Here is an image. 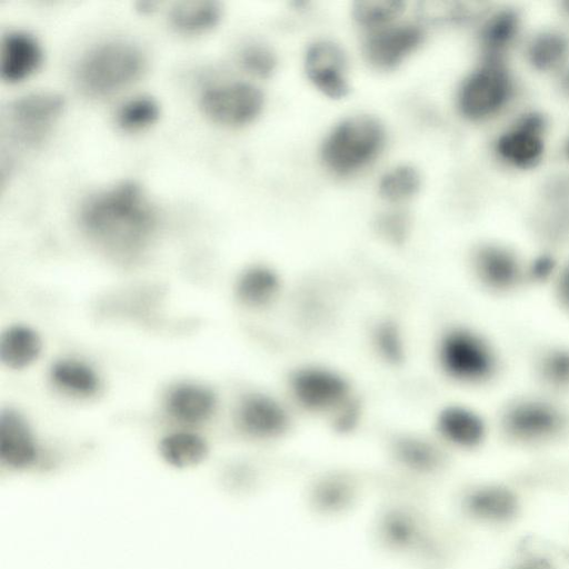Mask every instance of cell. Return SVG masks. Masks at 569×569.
<instances>
[{
  "mask_svg": "<svg viewBox=\"0 0 569 569\" xmlns=\"http://www.w3.org/2000/svg\"><path fill=\"white\" fill-rule=\"evenodd\" d=\"M86 231L119 258L138 253L156 227V212L140 187L123 182L91 198L83 207Z\"/></svg>",
  "mask_w": 569,
  "mask_h": 569,
  "instance_id": "cell-1",
  "label": "cell"
},
{
  "mask_svg": "<svg viewBox=\"0 0 569 569\" xmlns=\"http://www.w3.org/2000/svg\"><path fill=\"white\" fill-rule=\"evenodd\" d=\"M144 58L133 44L109 42L91 50L81 61L77 79L89 96L104 97L138 79Z\"/></svg>",
  "mask_w": 569,
  "mask_h": 569,
  "instance_id": "cell-2",
  "label": "cell"
},
{
  "mask_svg": "<svg viewBox=\"0 0 569 569\" xmlns=\"http://www.w3.org/2000/svg\"><path fill=\"white\" fill-rule=\"evenodd\" d=\"M442 371L467 385L491 379L498 369L497 353L479 332L467 327H452L440 338L437 349Z\"/></svg>",
  "mask_w": 569,
  "mask_h": 569,
  "instance_id": "cell-3",
  "label": "cell"
},
{
  "mask_svg": "<svg viewBox=\"0 0 569 569\" xmlns=\"http://www.w3.org/2000/svg\"><path fill=\"white\" fill-rule=\"evenodd\" d=\"M385 131L370 116H355L337 124L325 140L322 159L336 173H351L371 161L380 151Z\"/></svg>",
  "mask_w": 569,
  "mask_h": 569,
  "instance_id": "cell-4",
  "label": "cell"
},
{
  "mask_svg": "<svg viewBox=\"0 0 569 569\" xmlns=\"http://www.w3.org/2000/svg\"><path fill=\"white\" fill-rule=\"evenodd\" d=\"M566 425L562 409L541 397L517 398L500 415V427L505 435L521 442L549 440L559 435Z\"/></svg>",
  "mask_w": 569,
  "mask_h": 569,
  "instance_id": "cell-5",
  "label": "cell"
},
{
  "mask_svg": "<svg viewBox=\"0 0 569 569\" xmlns=\"http://www.w3.org/2000/svg\"><path fill=\"white\" fill-rule=\"evenodd\" d=\"M289 389L299 406L315 413L337 412L350 397L347 380L339 372L320 366L298 369L290 378Z\"/></svg>",
  "mask_w": 569,
  "mask_h": 569,
  "instance_id": "cell-6",
  "label": "cell"
},
{
  "mask_svg": "<svg viewBox=\"0 0 569 569\" xmlns=\"http://www.w3.org/2000/svg\"><path fill=\"white\" fill-rule=\"evenodd\" d=\"M512 92L506 69L490 62L471 73L459 91V108L470 119L487 118L499 111Z\"/></svg>",
  "mask_w": 569,
  "mask_h": 569,
  "instance_id": "cell-7",
  "label": "cell"
},
{
  "mask_svg": "<svg viewBox=\"0 0 569 569\" xmlns=\"http://www.w3.org/2000/svg\"><path fill=\"white\" fill-rule=\"evenodd\" d=\"M260 90L247 82H231L207 89L201 98L204 113L213 121L239 126L252 121L261 111Z\"/></svg>",
  "mask_w": 569,
  "mask_h": 569,
  "instance_id": "cell-8",
  "label": "cell"
},
{
  "mask_svg": "<svg viewBox=\"0 0 569 569\" xmlns=\"http://www.w3.org/2000/svg\"><path fill=\"white\" fill-rule=\"evenodd\" d=\"M475 278L481 287L495 293H508L529 279L528 270L511 250L487 244L472 258Z\"/></svg>",
  "mask_w": 569,
  "mask_h": 569,
  "instance_id": "cell-9",
  "label": "cell"
},
{
  "mask_svg": "<svg viewBox=\"0 0 569 569\" xmlns=\"http://www.w3.org/2000/svg\"><path fill=\"white\" fill-rule=\"evenodd\" d=\"M62 108L63 99L52 92H34L19 98L9 109L13 133L28 144L41 141Z\"/></svg>",
  "mask_w": 569,
  "mask_h": 569,
  "instance_id": "cell-10",
  "label": "cell"
},
{
  "mask_svg": "<svg viewBox=\"0 0 569 569\" xmlns=\"http://www.w3.org/2000/svg\"><path fill=\"white\" fill-rule=\"evenodd\" d=\"M305 67L310 81L326 96L339 99L347 94L346 59L333 42L311 44L306 52Z\"/></svg>",
  "mask_w": 569,
  "mask_h": 569,
  "instance_id": "cell-11",
  "label": "cell"
},
{
  "mask_svg": "<svg viewBox=\"0 0 569 569\" xmlns=\"http://www.w3.org/2000/svg\"><path fill=\"white\" fill-rule=\"evenodd\" d=\"M421 31L413 26L381 27L363 42L367 61L377 69H391L421 42Z\"/></svg>",
  "mask_w": 569,
  "mask_h": 569,
  "instance_id": "cell-12",
  "label": "cell"
},
{
  "mask_svg": "<svg viewBox=\"0 0 569 569\" xmlns=\"http://www.w3.org/2000/svg\"><path fill=\"white\" fill-rule=\"evenodd\" d=\"M543 121L539 116L525 117L513 129L497 141L500 157L513 166L529 167L539 160L543 141L541 137Z\"/></svg>",
  "mask_w": 569,
  "mask_h": 569,
  "instance_id": "cell-13",
  "label": "cell"
},
{
  "mask_svg": "<svg viewBox=\"0 0 569 569\" xmlns=\"http://www.w3.org/2000/svg\"><path fill=\"white\" fill-rule=\"evenodd\" d=\"M238 422L250 435L271 437L286 429L288 415L274 399L263 395H252L241 402Z\"/></svg>",
  "mask_w": 569,
  "mask_h": 569,
  "instance_id": "cell-14",
  "label": "cell"
},
{
  "mask_svg": "<svg viewBox=\"0 0 569 569\" xmlns=\"http://www.w3.org/2000/svg\"><path fill=\"white\" fill-rule=\"evenodd\" d=\"M37 457L30 430L20 415L12 410L0 416V459L12 468H26Z\"/></svg>",
  "mask_w": 569,
  "mask_h": 569,
  "instance_id": "cell-15",
  "label": "cell"
},
{
  "mask_svg": "<svg viewBox=\"0 0 569 569\" xmlns=\"http://www.w3.org/2000/svg\"><path fill=\"white\" fill-rule=\"evenodd\" d=\"M41 49L37 41L23 32H11L1 48V76L17 82L31 74L41 62Z\"/></svg>",
  "mask_w": 569,
  "mask_h": 569,
  "instance_id": "cell-16",
  "label": "cell"
},
{
  "mask_svg": "<svg viewBox=\"0 0 569 569\" xmlns=\"http://www.w3.org/2000/svg\"><path fill=\"white\" fill-rule=\"evenodd\" d=\"M437 427L446 440L460 447L479 445L487 429L482 416L462 405L445 408L438 417Z\"/></svg>",
  "mask_w": 569,
  "mask_h": 569,
  "instance_id": "cell-17",
  "label": "cell"
},
{
  "mask_svg": "<svg viewBox=\"0 0 569 569\" xmlns=\"http://www.w3.org/2000/svg\"><path fill=\"white\" fill-rule=\"evenodd\" d=\"M170 415L186 423L207 420L213 412L216 399L213 393L201 386L184 383L173 388L166 401Z\"/></svg>",
  "mask_w": 569,
  "mask_h": 569,
  "instance_id": "cell-18",
  "label": "cell"
},
{
  "mask_svg": "<svg viewBox=\"0 0 569 569\" xmlns=\"http://www.w3.org/2000/svg\"><path fill=\"white\" fill-rule=\"evenodd\" d=\"M41 339L31 328L14 326L0 340V358L9 368L22 369L31 365L41 352Z\"/></svg>",
  "mask_w": 569,
  "mask_h": 569,
  "instance_id": "cell-19",
  "label": "cell"
},
{
  "mask_svg": "<svg viewBox=\"0 0 569 569\" xmlns=\"http://www.w3.org/2000/svg\"><path fill=\"white\" fill-rule=\"evenodd\" d=\"M542 231L550 238H562L569 232V178L550 182L545 191Z\"/></svg>",
  "mask_w": 569,
  "mask_h": 569,
  "instance_id": "cell-20",
  "label": "cell"
},
{
  "mask_svg": "<svg viewBox=\"0 0 569 569\" xmlns=\"http://www.w3.org/2000/svg\"><path fill=\"white\" fill-rule=\"evenodd\" d=\"M159 451L169 465L177 468H187L206 459L208 446L198 435L176 432L161 440Z\"/></svg>",
  "mask_w": 569,
  "mask_h": 569,
  "instance_id": "cell-21",
  "label": "cell"
},
{
  "mask_svg": "<svg viewBox=\"0 0 569 569\" xmlns=\"http://www.w3.org/2000/svg\"><path fill=\"white\" fill-rule=\"evenodd\" d=\"M220 13V7L212 1L182 2L171 10L170 20L178 30L197 33L214 27Z\"/></svg>",
  "mask_w": 569,
  "mask_h": 569,
  "instance_id": "cell-22",
  "label": "cell"
},
{
  "mask_svg": "<svg viewBox=\"0 0 569 569\" xmlns=\"http://www.w3.org/2000/svg\"><path fill=\"white\" fill-rule=\"evenodd\" d=\"M536 376L548 390L569 391V349L562 347L543 351L535 365Z\"/></svg>",
  "mask_w": 569,
  "mask_h": 569,
  "instance_id": "cell-23",
  "label": "cell"
},
{
  "mask_svg": "<svg viewBox=\"0 0 569 569\" xmlns=\"http://www.w3.org/2000/svg\"><path fill=\"white\" fill-rule=\"evenodd\" d=\"M51 378L60 388L78 395L89 396L99 388L96 372L89 366L74 360L54 363Z\"/></svg>",
  "mask_w": 569,
  "mask_h": 569,
  "instance_id": "cell-24",
  "label": "cell"
},
{
  "mask_svg": "<svg viewBox=\"0 0 569 569\" xmlns=\"http://www.w3.org/2000/svg\"><path fill=\"white\" fill-rule=\"evenodd\" d=\"M467 505L473 515L496 520L511 517L517 507L513 495L501 488L479 490L469 497Z\"/></svg>",
  "mask_w": 569,
  "mask_h": 569,
  "instance_id": "cell-25",
  "label": "cell"
},
{
  "mask_svg": "<svg viewBox=\"0 0 569 569\" xmlns=\"http://www.w3.org/2000/svg\"><path fill=\"white\" fill-rule=\"evenodd\" d=\"M568 50L569 44L563 36L547 32L532 40L528 48V57L535 68L550 70L563 62Z\"/></svg>",
  "mask_w": 569,
  "mask_h": 569,
  "instance_id": "cell-26",
  "label": "cell"
},
{
  "mask_svg": "<svg viewBox=\"0 0 569 569\" xmlns=\"http://www.w3.org/2000/svg\"><path fill=\"white\" fill-rule=\"evenodd\" d=\"M420 177L410 166H398L387 171L379 181V193L390 202H400L412 197L419 189Z\"/></svg>",
  "mask_w": 569,
  "mask_h": 569,
  "instance_id": "cell-27",
  "label": "cell"
},
{
  "mask_svg": "<svg viewBox=\"0 0 569 569\" xmlns=\"http://www.w3.org/2000/svg\"><path fill=\"white\" fill-rule=\"evenodd\" d=\"M277 289L274 276L263 268L247 271L239 280L237 292L239 298L252 306L268 301Z\"/></svg>",
  "mask_w": 569,
  "mask_h": 569,
  "instance_id": "cell-28",
  "label": "cell"
},
{
  "mask_svg": "<svg viewBox=\"0 0 569 569\" xmlns=\"http://www.w3.org/2000/svg\"><path fill=\"white\" fill-rule=\"evenodd\" d=\"M159 116V106L150 97H136L118 110L117 122L126 130H139L153 123Z\"/></svg>",
  "mask_w": 569,
  "mask_h": 569,
  "instance_id": "cell-29",
  "label": "cell"
},
{
  "mask_svg": "<svg viewBox=\"0 0 569 569\" xmlns=\"http://www.w3.org/2000/svg\"><path fill=\"white\" fill-rule=\"evenodd\" d=\"M519 20L515 12L502 11L493 16L482 30V42L493 53L505 49L517 34Z\"/></svg>",
  "mask_w": 569,
  "mask_h": 569,
  "instance_id": "cell-30",
  "label": "cell"
},
{
  "mask_svg": "<svg viewBox=\"0 0 569 569\" xmlns=\"http://www.w3.org/2000/svg\"><path fill=\"white\" fill-rule=\"evenodd\" d=\"M402 8L403 2L397 0H367L355 2L352 13L359 24L381 28L398 17Z\"/></svg>",
  "mask_w": 569,
  "mask_h": 569,
  "instance_id": "cell-31",
  "label": "cell"
},
{
  "mask_svg": "<svg viewBox=\"0 0 569 569\" xmlns=\"http://www.w3.org/2000/svg\"><path fill=\"white\" fill-rule=\"evenodd\" d=\"M241 63L249 72L259 77H267L274 69L276 59L267 48L251 46L242 51Z\"/></svg>",
  "mask_w": 569,
  "mask_h": 569,
  "instance_id": "cell-32",
  "label": "cell"
},
{
  "mask_svg": "<svg viewBox=\"0 0 569 569\" xmlns=\"http://www.w3.org/2000/svg\"><path fill=\"white\" fill-rule=\"evenodd\" d=\"M553 288L560 307L569 312V261L553 276Z\"/></svg>",
  "mask_w": 569,
  "mask_h": 569,
  "instance_id": "cell-33",
  "label": "cell"
},
{
  "mask_svg": "<svg viewBox=\"0 0 569 569\" xmlns=\"http://www.w3.org/2000/svg\"><path fill=\"white\" fill-rule=\"evenodd\" d=\"M407 224L406 216L401 212H391L379 218V228L388 234L402 233Z\"/></svg>",
  "mask_w": 569,
  "mask_h": 569,
  "instance_id": "cell-34",
  "label": "cell"
},
{
  "mask_svg": "<svg viewBox=\"0 0 569 569\" xmlns=\"http://www.w3.org/2000/svg\"><path fill=\"white\" fill-rule=\"evenodd\" d=\"M519 569H550L549 566L545 561H530L526 565H523Z\"/></svg>",
  "mask_w": 569,
  "mask_h": 569,
  "instance_id": "cell-35",
  "label": "cell"
},
{
  "mask_svg": "<svg viewBox=\"0 0 569 569\" xmlns=\"http://www.w3.org/2000/svg\"><path fill=\"white\" fill-rule=\"evenodd\" d=\"M566 83H567V87L569 88V73H568V76L566 78Z\"/></svg>",
  "mask_w": 569,
  "mask_h": 569,
  "instance_id": "cell-36",
  "label": "cell"
},
{
  "mask_svg": "<svg viewBox=\"0 0 569 569\" xmlns=\"http://www.w3.org/2000/svg\"><path fill=\"white\" fill-rule=\"evenodd\" d=\"M566 6H567V8H568V10H569V1L566 3Z\"/></svg>",
  "mask_w": 569,
  "mask_h": 569,
  "instance_id": "cell-37",
  "label": "cell"
},
{
  "mask_svg": "<svg viewBox=\"0 0 569 569\" xmlns=\"http://www.w3.org/2000/svg\"><path fill=\"white\" fill-rule=\"evenodd\" d=\"M567 151H568V156H569V143H568V148H567Z\"/></svg>",
  "mask_w": 569,
  "mask_h": 569,
  "instance_id": "cell-38",
  "label": "cell"
}]
</instances>
